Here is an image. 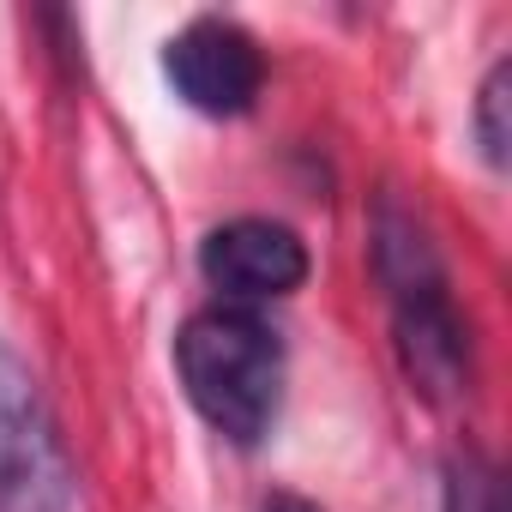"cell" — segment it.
I'll list each match as a JSON object with an SVG mask.
<instances>
[{
    "label": "cell",
    "mask_w": 512,
    "mask_h": 512,
    "mask_svg": "<svg viewBox=\"0 0 512 512\" xmlns=\"http://www.w3.org/2000/svg\"><path fill=\"white\" fill-rule=\"evenodd\" d=\"M175 374L193 398V410L241 452H253L272 422H278V398H284V338L235 302L199 308L181 332H175Z\"/></svg>",
    "instance_id": "1"
},
{
    "label": "cell",
    "mask_w": 512,
    "mask_h": 512,
    "mask_svg": "<svg viewBox=\"0 0 512 512\" xmlns=\"http://www.w3.org/2000/svg\"><path fill=\"white\" fill-rule=\"evenodd\" d=\"M374 266H380V284L392 290V344L410 392H422L428 404H452L470 386V332L446 296L440 260L404 211H380Z\"/></svg>",
    "instance_id": "2"
},
{
    "label": "cell",
    "mask_w": 512,
    "mask_h": 512,
    "mask_svg": "<svg viewBox=\"0 0 512 512\" xmlns=\"http://www.w3.org/2000/svg\"><path fill=\"white\" fill-rule=\"evenodd\" d=\"M0 512H73V470L37 374L0 350Z\"/></svg>",
    "instance_id": "3"
},
{
    "label": "cell",
    "mask_w": 512,
    "mask_h": 512,
    "mask_svg": "<svg viewBox=\"0 0 512 512\" xmlns=\"http://www.w3.org/2000/svg\"><path fill=\"white\" fill-rule=\"evenodd\" d=\"M163 79L169 91L199 115H247L266 91V55L235 19H193L163 43Z\"/></svg>",
    "instance_id": "4"
},
{
    "label": "cell",
    "mask_w": 512,
    "mask_h": 512,
    "mask_svg": "<svg viewBox=\"0 0 512 512\" xmlns=\"http://www.w3.org/2000/svg\"><path fill=\"white\" fill-rule=\"evenodd\" d=\"M199 272L235 308L278 302V296H296L308 284V247H302V235L290 223L235 217V223H217L199 241Z\"/></svg>",
    "instance_id": "5"
},
{
    "label": "cell",
    "mask_w": 512,
    "mask_h": 512,
    "mask_svg": "<svg viewBox=\"0 0 512 512\" xmlns=\"http://www.w3.org/2000/svg\"><path fill=\"white\" fill-rule=\"evenodd\" d=\"M506 109H512V61H494L482 91H476V145H482V157L494 169H506V145H512Z\"/></svg>",
    "instance_id": "6"
},
{
    "label": "cell",
    "mask_w": 512,
    "mask_h": 512,
    "mask_svg": "<svg viewBox=\"0 0 512 512\" xmlns=\"http://www.w3.org/2000/svg\"><path fill=\"white\" fill-rule=\"evenodd\" d=\"M446 512H506V488L500 470L482 452H464L446 476Z\"/></svg>",
    "instance_id": "7"
},
{
    "label": "cell",
    "mask_w": 512,
    "mask_h": 512,
    "mask_svg": "<svg viewBox=\"0 0 512 512\" xmlns=\"http://www.w3.org/2000/svg\"><path fill=\"white\" fill-rule=\"evenodd\" d=\"M260 512H320V506H314V500H302V494H272Z\"/></svg>",
    "instance_id": "8"
}]
</instances>
